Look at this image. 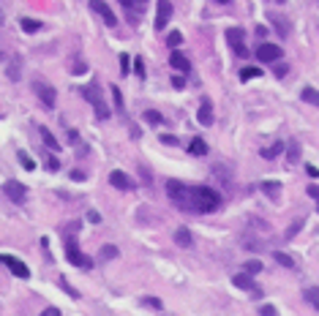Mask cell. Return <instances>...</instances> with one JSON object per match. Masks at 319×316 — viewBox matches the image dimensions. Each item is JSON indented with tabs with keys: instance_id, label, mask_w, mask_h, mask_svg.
<instances>
[{
	"instance_id": "48",
	"label": "cell",
	"mask_w": 319,
	"mask_h": 316,
	"mask_svg": "<svg viewBox=\"0 0 319 316\" xmlns=\"http://www.w3.org/2000/svg\"><path fill=\"white\" fill-rule=\"evenodd\" d=\"M276 74H278V77H284V74H287V66H284V63L276 66Z\"/></svg>"
},
{
	"instance_id": "34",
	"label": "cell",
	"mask_w": 319,
	"mask_h": 316,
	"mask_svg": "<svg viewBox=\"0 0 319 316\" xmlns=\"http://www.w3.org/2000/svg\"><path fill=\"white\" fill-rule=\"evenodd\" d=\"M101 259H118V248H115V245H104V248H101Z\"/></svg>"
},
{
	"instance_id": "31",
	"label": "cell",
	"mask_w": 319,
	"mask_h": 316,
	"mask_svg": "<svg viewBox=\"0 0 319 316\" xmlns=\"http://www.w3.org/2000/svg\"><path fill=\"white\" fill-rule=\"evenodd\" d=\"M145 120H147V123H153V125H161V123H164V117H161L155 109H147V112H145Z\"/></svg>"
},
{
	"instance_id": "14",
	"label": "cell",
	"mask_w": 319,
	"mask_h": 316,
	"mask_svg": "<svg viewBox=\"0 0 319 316\" xmlns=\"http://www.w3.org/2000/svg\"><path fill=\"white\" fill-rule=\"evenodd\" d=\"M232 284H235L237 289H246V292H254V294H259V289H256L254 278H251V275H246V273H237L235 278H232Z\"/></svg>"
},
{
	"instance_id": "47",
	"label": "cell",
	"mask_w": 319,
	"mask_h": 316,
	"mask_svg": "<svg viewBox=\"0 0 319 316\" xmlns=\"http://www.w3.org/2000/svg\"><path fill=\"white\" fill-rule=\"evenodd\" d=\"M71 177L77 180V183H82V180H85V174H82V172H71Z\"/></svg>"
},
{
	"instance_id": "6",
	"label": "cell",
	"mask_w": 319,
	"mask_h": 316,
	"mask_svg": "<svg viewBox=\"0 0 319 316\" xmlns=\"http://www.w3.org/2000/svg\"><path fill=\"white\" fill-rule=\"evenodd\" d=\"M3 191H6V197L11 202H17V205H22V202L28 199V188L19 183V180H9V183L3 185Z\"/></svg>"
},
{
	"instance_id": "49",
	"label": "cell",
	"mask_w": 319,
	"mask_h": 316,
	"mask_svg": "<svg viewBox=\"0 0 319 316\" xmlns=\"http://www.w3.org/2000/svg\"><path fill=\"white\" fill-rule=\"evenodd\" d=\"M161 142H167V145H178V139H175V137H161Z\"/></svg>"
},
{
	"instance_id": "39",
	"label": "cell",
	"mask_w": 319,
	"mask_h": 316,
	"mask_svg": "<svg viewBox=\"0 0 319 316\" xmlns=\"http://www.w3.org/2000/svg\"><path fill=\"white\" fill-rule=\"evenodd\" d=\"M259 313H262V316H278L276 305H259Z\"/></svg>"
},
{
	"instance_id": "37",
	"label": "cell",
	"mask_w": 319,
	"mask_h": 316,
	"mask_svg": "<svg viewBox=\"0 0 319 316\" xmlns=\"http://www.w3.org/2000/svg\"><path fill=\"white\" fill-rule=\"evenodd\" d=\"M19 63H22L19 57H14V60H11V74H9L11 79H19Z\"/></svg>"
},
{
	"instance_id": "38",
	"label": "cell",
	"mask_w": 319,
	"mask_h": 316,
	"mask_svg": "<svg viewBox=\"0 0 319 316\" xmlns=\"http://www.w3.org/2000/svg\"><path fill=\"white\" fill-rule=\"evenodd\" d=\"M112 96H115V104H118V109H123V96H120V87L112 85Z\"/></svg>"
},
{
	"instance_id": "16",
	"label": "cell",
	"mask_w": 319,
	"mask_h": 316,
	"mask_svg": "<svg viewBox=\"0 0 319 316\" xmlns=\"http://www.w3.org/2000/svg\"><path fill=\"white\" fill-rule=\"evenodd\" d=\"M169 66L186 74V71H188V57L183 55V52H172V55H169Z\"/></svg>"
},
{
	"instance_id": "40",
	"label": "cell",
	"mask_w": 319,
	"mask_h": 316,
	"mask_svg": "<svg viewBox=\"0 0 319 316\" xmlns=\"http://www.w3.org/2000/svg\"><path fill=\"white\" fill-rule=\"evenodd\" d=\"M85 71H87L85 63H74V66H71V74H85Z\"/></svg>"
},
{
	"instance_id": "45",
	"label": "cell",
	"mask_w": 319,
	"mask_h": 316,
	"mask_svg": "<svg viewBox=\"0 0 319 316\" xmlns=\"http://www.w3.org/2000/svg\"><path fill=\"white\" fill-rule=\"evenodd\" d=\"M308 197H314V199L319 202V185H311V188H308Z\"/></svg>"
},
{
	"instance_id": "21",
	"label": "cell",
	"mask_w": 319,
	"mask_h": 316,
	"mask_svg": "<svg viewBox=\"0 0 319 316\" xmlns=\"http://www.w3.org/2000/svg\"><path fill=\"white\" fill-rule=\"evenodd\" d=\"M205 150L207 147H205V142H202L199 137L191 139V145H188V153H191V156H205Z\"/></svg>"
},
{
	"instance_id": "1",
	"label": "cell",
	"mask_w": 319,
	"mask_h": 316,
	"mask_svg": "<svg viewBox=\"0 0 319 316\" xmlns=\"http://www.w3.org/2000/svg\"><path fill=\"white\" fill-rule=\"evenodd\" d=\"M178 205L183 210H191V213H213L221 207V194L207 188V185H188L186 197H183Z\"/></svg>"
},
{
	"instance_id": "24",
	"label": "cell",
	"mask_w": 319,
	"mask_h": 316,
	"mask_svg": "<svg viewBox=\"0 0 319 316\" xmlns=\"http://www.w3.org/2000/svg\"><path fill=\"white\" fill-rule=\"evenodd\" d=\"M273 259L278 262V265H284V267H295V259H292L289 254H284V251H273Z\"/></svg>"
},
{
	"instance_id": "11",
	"label": "cell",
	"mask_w": 319,
	"mask_h": 316,
	"mask_svg": "<svg viewBox=\"0 0 319 316\" xmlns=\"http://www.w3.org/2000/svg\"><path fill=\"white\" fill-rule=\"evenodd\" d=\"M110 183H112L115 188H120V191H131V188L137 185V183H134V180L128 177L126 172H120V169H115V172L110 174Z\"/></svg>"
},
{
	"instance_id": "20",
	"label": "cell",
	"mask_w": 319,
	"mask_h": 316,
	"mask_svg": "<svg viewBox=\"0 0 319 316\" xmlns=\"http://www.w3.org/2000/svg\"><path fill=\"white\" fill-rule=\"evenodd\" d=\"M262 191L268 194V197H278V194H281V183H278V180H268V183H262Z\"/></svg>"
},
{
	"instance_id": "8",
	"label": "cell",
	"mask_w": 319,
	"mask_h": 316,
	"mask_svg": "<svg viewBox=\"0 0 319 316\" xmlns=\"http://www.w3.org/2000/svg\"><path fill=\"white\" fill-rule=\"evenodd\" d=\"M90 9L96 11V14H98L101 19H104V22L110 25V28H115V25H118V17H115V11L104 3V0H93V3H90Z\"/></svg>"
},
{
	"instance_id": "36",
	"label": "cell",
	"mask_w": 319,
	"mask_h": 316,
	"mask_svg": "<svg viewBox=\"0 0 319 316\" xmlns=\"http://www.w3.org/2000/svg\"><path fill=\"white\" fill-rule=\"evenodd\" d=\"M128 63H131V57H128L126 52H123V55H120V71H123V74L131 71V66H128Z\"/></svg>"
},
{
	"instance_id": "43",
	"label": "cell",
	"mask_w": 319,
	"mask_h": 316,
	"mask_svg": "<svg viewBox=\"0 0 319 316\" xmlns=\"http://www.w3.org/2000/svg\"><path fill=\"white\" fill-rule=\"evenodd\" d=\"M172 87H178V90H183V87H186V82H183V77H172Z\"/></svg>"
},
{
	"instance_id": "18",
	"label": "cell",
	"mask_w": 319,
	"mask_h": 316,
	"mask_svg": "<svg viewBox=\"0 0 319 316\" xmlns=\"http://www.w3.org/2000/svg\"><path fill=\"white\" fill-rule=\"evenodd\" d=\"M38 131H41V139H44V145L49 147L52 153H60V145H58V139L52 137V131H49V129H38Z\"/></svg>"
},
{
	"instance_id": "32",
	"label": "cell",
	"mask_w": 319,
	"mask_h": 316,
	"mask_svg": "<svg viewBox=\"0 0 319 316\" xmlns=\"http://www.w3.org/2000/svg\"><path fill=\"white\" fill-rule=\"evenodd\" d=\"M287 158H289V164H295V161L300 158V145H297V142H292V145H289V153H287Z\"/></svg>"
},
{
	"instance_id": "46",
	"label": "cell",
	"mask_w": 319,
	"mask_h": 316,
	"mask_svg": "<svg viewBox=\"0 0 319 316\" xmlns=\"http://www.w3.org/2000/svg\"><path fill=\"white\" fill-rule=\"evenodd\" d=\"M41 316H60L58 308H46V311H41Z\"/></svg>"
},
{
	"instance_id": "12",
	"label": "cell",
	"mask_w": 319,
	"mask_h": 316,
	"mask_svg": "<svg viewBox=\"0 0 319 316\" xmlns=\"http://www.w3.org/2000/svg\"><path fill=\"white\" fill-rule=\"evenodd\" d=\"M120 6L128 11V19H131V25H137V19L145 14V3H134V0H120Z\"/></svg>"
},
{
	"instance_id": "28",
	"label": "cell",
	"mask_w": 319,
	"mask_h": 316,
	"mask_svg": "<svg viewBox=\"0 0 319 316\" xmlns=\"http://www.w3.org/2000/svg\"><path fill=\"white\" fill-rule=\"evenodd\" d=\"M17 158H19V164H22L28 172H33V169H36V161H33V158L28 156V153H22V150H19V153H17Z\"/></svg>"
},
{
	"instance_id": "26",
	"label": "cell",
	"mask_w": 319,
	"mask_h": 316,
	"mask_svg": "<svg viewBox=\"0 0 319 316\" xmlns=\"http://www.w3.org/2000/svg\"><path fill=\"white\" fill-rule=\"evenodd\" d=\"M305 300L311 302V305L319 311V286H311V289H305Z\"/></svg>"
},
{
	"instance_id": "44",
	"label": "cell",
	"mask_w": 319,
	"mask_h": 316,
	"mask_svg": "<svg viewBox=\"0 0 319 316\" xmlns=\"http://www.w3.org/2000/svg\"><path fill=\"white\" fill-rule=\"evenodd\" d=\"M87 221H90V224H98V221H101V216H98L96 210H90V213H87Z\"/></svg>"
},
{
	"instance_id": "10",
	"label": "cell",
	"mask_w": 319,
	"mask_h": 316,
	"mask_svg": "<svg viewBox=\"0 0 319 316\" xmlns=\"http://www.w3.org/2000/svg\"><path fill=\"white\" fill-rule=\"evenodd\" d=\"M33 90H36V96L44 101V106H55V87H49V85H44V82H36L33 85Z\"/></svg>"
},
{
	"instance_id": "42",
	"label": "cell",
	"mask_w": 319,
	"mask_h": 316,
	"mask_svg": "<svg viewBox=\"0 0 319 316\" xmlns=\"http://www.w3.org/2000/svg\"><path fill=\"white\" fill-rule=\"evenodd\" d=\"M305 172H308V174H311V177H314V180H319V169H316L314 164H308V166H305Z\"/></svg>"
},
{
	"instance_id": "27",
	"label": "cell",
	"mask_w": 319,
	"mask_h": 316,
	"mask_svg": "<svg viewBox=\"0 0 319 316\" xmlns=\"http://www.w3.org/2000/svg\"><path fill=\"white\" fill-rule=\"evenodd\" d=\"M284 150V142H276L273 147H268V150H262V158H268V161H273L276 156H278V153H281Z\"/></svg>"
},
{
	"instance_id": "30",
	"label": "cell",
	"mask_w": 319,
	"mask_h": 316,
	"mask_svg": "<svg viewBox=\"0 0 319 316\" xmlns=\"http://www.w3.org/2000/svg\"><path fill=\"white\" fill-rule=\"evenodd\" d=\"M256 77H262V69H243V71H240V79H243V82H248V79H256Z\"/></svg>"
},
{
	"instance_id": "17",
	"label": "cell",
	"mask_w": 319,
	"mask_h": 316,
	"mask_svg": "<svg viewBox=\"0 0 319 316\" xmlns=\"http://www.w3.org/2000/svg\"><path fill=\"white\" fill-rule=\"evenodd\" d=\"M175 243H178L180 248H191V245H194V237H191V232H188L186 226H180V229L175 232Z\"/></svg>"
},
{
	"instance_id": "33",
	"label": "cell",
	"mask_w": 319,
	"mask_h": 316,
	"mask_svg": "<svg viewBox=\"0 0 319 316\" xmlns=\"http://www.w3.org/2000/svg\"><path fill=\"white\" fill-rule=\"evenodd\" d=\"M259 270H262V262H256V259L246 262V275H256Z\"/></svg>"
},
{
	"instance_id": "29",
	"label": "cell",
	"mask_w": 319,
	"mask_h": 316,
	"mask_svg": "<svg viewBox=\"0 0 319 316\" xmlns=\"http://www.w3.org/2000/svg\"><path fill=\"white\" fill-rule=\"evenodd\" d=\"M180 41H183V33H178V30H172V33H169V36H167V44H169V46H172V49H175V52H178V46H180Z\"/></svg>"
},
{
	"instance_id": "41",
	"label": "cell",
	"mask_w": 319,
	"mask_h": 316,
	"mask_svg": "<svg viewBox=\"0 0 319 316\" xmlns=\"http://www.w3.org/2000/svg\"><path fill=\"white\" fill-rule=\"evenodd\" d=\"M58 166H60V164H58V158H55V156H49V161H46V169H49V172H55Z\"/></svg>"
},
{
	"instance_id": "9",
	"label": "cell",
	"mask_w": 319,
	"mask_h": 316,
	"mask_svg": "<svg viewBox=\"0 0 319 316\" xmlns=\"http://www.w3.org/2000/svg\"><path fill=\"white\" fill-rule=\"evenodd\" d=\"M169 17H172V3H169V0H161L158 3V17H155V30L158 33L169 25Z\"/></svg>"
},
{
	"instance_id": "22",
	"label": "cell",
	"mask_w": 319,
	"mask_h": 316,
	"mask_svg": "<svg viewBox=\"0 0 319 316\" xmlns=\"http://www.w3.org/2000/svg\"><path fill=\"white\" fill-rule=\"evenodd\" d=\"M22 30L36 33V30H41V22H38V19H30V17H22Z\"/></svg>"
},
{
	"instance_id": "5",
	"label": "cell",
	"mask_w": 319,
	"mask_h": 316,
	"mask_svg": "<svg viewBox=\"0 0 319 316\" xmlns=\"http://www.w3.org/2000/svg\"><path fill=\"white\" fill-rule=\"evenodd\" d=\"M0 262H3L6 267H9L11 273L17 275V278H30V267L25 265L22 259H17V257H11V254H0Z\"/></svg>"
},
{
	"instance_id": "23",
	"label": "cell",
	"mask_w": 319,
	"mask_h": 316,
	"mask_svg": "<svg viewBox=\"0 0 319 316\" xmlns=\"http://www.w3.org/2000/svg\"><path fill=\"white\" fill-rule=\"evenodd\" d=\"M303 101H308V104H316L319 106V90H314V87H303Z\"/></svg>"
},
{
	"instance_id": "35",
	"label": "cell",
	"mask_w": 319,
	"mask_h": 316,
	"mask_svg": "<svg viewBox=\"0 0 319 316\" xmlns=\"http://www.w3.org/2000/svg\"><path fill=\"white\" fill-rule=\"evenodd\" d=\"M134 74H137L139 79H145V63H142V57L134 60Z\"/></svg>"
},
{
	"instance_id": "25",
	"label": "cell",
	"mask_w": 319,
	"mask_h": 316,
	"mask_svg": "<svg viewBox=\"0 0 319 316\" xmlns=\"http://www.w3.org/2000/svg\"><path fill=\"white\" fill-rule=\"evenodd\" d=\"M270 22L276 25V30L281 33V36H287V33H289V28H287V19H284V17H276V14H270Z\"/></svg>"
},
{
	"instance_id": "2",
	"label": "cell",
	"mask_w": 319,
	"mask_h": 316,
	"mask_svg": "<svg viewBox=\"0 0 319 316\" xmlns=\"http://www.w3.org/2000/svg\"><path fill=\"white\" fill-rule=\"evenodd\" d=\"M82 96L93 104V109H96L98 120H107V117H110V106H107L104 96H101V87H98V85H85V87H82Z\"/></svg>"
},
{
	"instance_id": "15",
	"label": "cell",
	"mask_w": 319,
	"mask_h": 316,
	"mask_svg": "<svg viewBox=\"0 0 319 316\" xmlns=\"http://www.w3.org/2000/svg\"><path fill=\"white\" fill-rule=\"evenodd\" d=\"M196 120H199L202 125H213V104L205 98L199 104V112H196Z\"/></svg>"
},
{
	"instance_id": "13",
	"label": "cell",
	"mask_w": 319,
	"mask_h": 316,
	"mask_svg": "<svg viewBox=\"0 0 319 316\" xmlns=\"http://www.w3.org/2000/svg\"><path fill=\"white\" fill-rule=\"evenodd\" d=\"M186 188L188 185H183L180 180H167V197L175 199V202H180L183 197H186Z\"/></svg>"
},
{
	"instance_id": "50",
	"label": "cell",
	"mask_w": 319,
	"mask_h": 316,
	"mask_svg": "<svg viewBox=\"0 0 319 316\" xmlns=\"http://www.w3.org/2000/svg\"><path fill=\"white\" fill-rule=\"evenodd\" d=\"M3 60H6V52H0V63H3Z\"/></svg>"
},
{
	"instance_id": "4",
	"label": "cell",
	"mask_w": 319,
	"mask_h": 316,
	"mask_svg": "<svg viewBox=\"0 0 319 316\" xmlns=\"http://www.w3.org/2000/svg\"><path fill=\"white\" fill-rule=\"evenodd\" d=\"M66 257H69V262L77 265V267H90V257H85V254L79 251V245H77L74 237H66Z\"/></svg>"
},
{
	"instance_id": "3",
	"label": "cell",
	"mask_w": 319,
	"mask_h": 316,
	"mask_svg": "<svg viewBox=\"0 0 319 316\" xmlns=\"http://www.w3.org/2000/svg\"><path fill=\"white\" fill-rule=\"evenodd\" d=\"M227 44L232 46L235 55L246 57L248 55V46H246V30L243 28H227Z\"/></svg>"
},
{
	"instance_id": "7",
	"label": "cell",
	"mask_w": 319,
	"mask_h": 316,
	"mask_svg": "<svg viewBox=\"0 0 319 316\" xmlns=\"http://www.w3.org/2000/svg\"><path fill=\"white\" fill-rule=\"evenodd\" d=\"M278 57H281V46L278 44H259L256 46V60H259V63H273Z\"/></svg>"
},
{
	"instance_id": "19",
	"label": "cell",
	"mask_w": 319,
	"mask_h": 316,
	"mask_svg": "<svg viewBox=\"0 0 319 316\" xmlns=\"http://www.w3.org/2000/svg\"><path fill=\"white\" fill-rule=\"evenodd\" d=\"M139 305H147V308H153V311H161V308H164V302H161L158 297L145 294V297H139Z\"/></svg>"
}]
</instances>
